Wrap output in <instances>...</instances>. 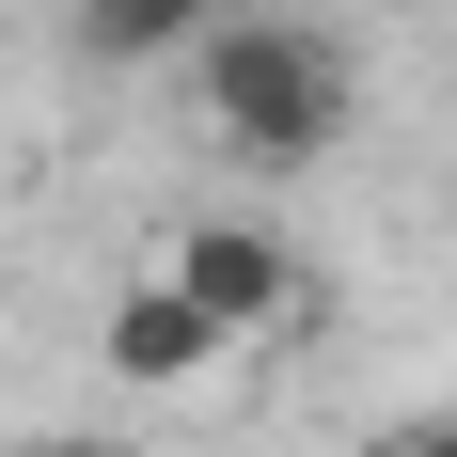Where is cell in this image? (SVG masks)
<instances>
[{
    "label": "cell",
    "mask_w": 457,
    "mask_h": 457,
    "mask_svg": "<svg viewBox=\"0 0 457 457\" xmlns=\"http://www.w3.org/2000/svg\"><path fill=\"white\" fill-rule=\"evenodd\" d=\"M189 79H205V127L237 158H269V174H316L331 142H347V47L300 32V16H205L189 32Z\"/></svg>",
    "instance_id": "1"
},
{
    "label": "cell",
    "mask_w": 457,
    "mask_h": 457,
    "mask_svg": "<svg viewBox=\"0 0 457 457\" xmlns=\"http://www.w3.org/2000/svg\"><path fill=\"white\" fill-rule=\"evenodd\" d=\"M158 284H174L189 316L221 331V347H253V331H284V316H300V253H284L269 221H189L174 253H158Z\"/></svg>",
    "instance_id": "2"
},
{
    "label": "cell",
    "mask_w": 457,
    "mask_h": 457,
    "mask_svg": "<svg viewBox=\"0 0 457 457\" xmlns=\"http://www.w3.org/2000/svg\"><path fill=\"white\" fill-rule=\"evenodd\" d=\"M95 363L127 378V395H189V378L221 363V331L189 316V300H174V284H158V269H142L127 300H111V316H95Z\"/></svg>",
    "instance_id": "3"
},
{
    "label": "cell",
    "mask_w": 457,
    "mask_h": 457,
    "mask_svg": "<svg viewBox=\"0 0 457 457\" xmlns=\"http://www.w3.org/2000/svg\"><path fill=\"white\" fill-rule=\"evenodd\" d=\"M205 16H221V0H63V32H79L95 63H189Z\"/></svg>",
    "instance_id": "4"
},
{
    "label": "cell",
    "mask_w": 457,
    "mask_h": 457,
    "mask_svg": "<svg viewBox=\"0 0 457 457\" xmlns=\"http://www.w3.org/2000/svg\"><path fill=\"white\" fill-rule=\"evenodd\" d=\"M378 457H457V411H411V426H395Z\"/></svg>",
    "instance_id": "5"
},
{
    "label": "cell",
    "mask_w": 457,
    "mask_h": 457,
    "mask_svg": "<svg viewBox=\"0 0 457 457\" xmlns=\"http://www.w3.org/2000/svg\"><path fill=\"white\" fill-rule=\"evenodd\" d=\"M16 457H111V442H16Z\"/></svg>",
    "instance_id": "6"
}]
</instances>
